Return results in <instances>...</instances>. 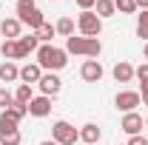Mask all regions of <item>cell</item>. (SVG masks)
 <instances>
[{"label":"cell","mask_w":148,"mask_h":145,"mask_svg":"<svg viewBox=\"0 0 148 145\" xmlns=\"http://www.w3.org/2000/svg\"><path fill=\"white\" fill-rule=\"evenodd\" d=\"M37 66L46 68V71H60V68L69 66V51L57 49L51 43H40V49H37Z\"/></svg>","instance_id":"6da1fadb"},{"label":"cell","mask_w":148,"mask_h":145,"mask_svg":"<svg viewBox=\"0 0 148 145\" xmlns=\"http://www.w3.org/2000/svg\"><path fill=\"white\" fill-rule=\"evenodd\" d=\"M51 140L57 145H74L80 140V131L71 125V122H66V120H57L54 125H51Z\"/></svg>","instance_id":"7a4b0ae2"},{"label":"cell","mask_w":148,"mask_h":145,"mask_svg":"<svg viewBox=\"0 0 148 145\" xmlns=\"http://www.w3.org/2000/svg\"><path fill=\"white\" fill-rule=\"evenodd\" d=\"M77 29H80V34L83 37H100V31H103V20L91 12H80L77 14Z\"/></svg>","instance_id":"3957f363"},{"label":"cell","mask_w":148,"mask_h":145,"mask_svg":"<svg viewBox=\"0 0 148 145\" xmlns=\"http://www.w3.org/2000/svg\"><path fill=\"white\" fill-rule=\"evenodd\" d=\"M143 103V97H140V91H117V97H114V105L120 111H125V114H131V111H137V105Z\"/></svg>","instance_id":"277c9868"},{"label":"cell","mask_w":148,"mask_h":145,"mask_svg":"<svg viewBox=\"0 0 148 145\" xmlns=\"http://www.w3.org/2000/svg\"><path fill=\"white\" fill-rule=\"evenodd\" d=\"M37 85H40V91H43L46 97H51V100H54L57 94H60V88H63V80H60L54 71H43V77H40V83H37Z\"/></svg>","instance_id":"5b68a950"},{"label":"cell","mask_w":148,"mask_h":145,"mask_svg":"<svg viewBox=\"0 0 148 145\" xmlns=\"http://www.w3.org/2000/svg\"><path fill=\"white\" fill-rule=\"evenodd\" d=\"M29 114H32V117H37V120L49 117V114H51V97H46V94L34 97V100L29 103Z\"/></svg>","instance_id":"8992f818"},{"label":"cell","mask_w":148,"mask_h":145,"mask_svg":"<svg viewBox=\"0 0 148 145\" xmlns=\"http://www.w3.org/2000/svg\"><path fill=\"white\" fill-rule=\"evenodd\" d=\"M80 77H83L86 83H100V80H103V66H100V60H86L83 68H80Z\"/></svg>","instance_id":"52a82bcc"},{"label":"cell","mask_w":148,"mask_h":145,"mask_svg":"<svg viewBox=\"0 0 148 145\" xmlns=\"http://www.w3.org/2000/svg\"><path fill=\"white\" fill-rule=\"evenodd\" d=\"M143 125H145V120L137 114V111H131V114H125L123 117V122H120V128L128 134V137H137L140 131H143Z\"/></svg>","instance_id":"ba28073f"},{"label":"cell","mask_w":148,"mask_h":145,"mask_svg":"<svg viewBox=\"0 0 148 145\" xmlns=\"http://www.w3.org/2000/svg\"><path fill=\"white\" fill-rule=\"evenodd\" d=\"M17 49H20V57H29V54H37V49H40V40L37 34H20L17 37Z\"/></svg>","instance_id":"9c48e42d"},{"label":"cell","mask_w":148,"mask_h":145,"mask_svg":"<svg viewBox=\"0 0 148 145\" xmlns=\"http://www.w3.org/2000/svg\"><path fill=\"white\" fill-rule=\"evenodd\" d=\"M0 34L6 37V40H17V37L23 34V23H20L17 17H6L0 23Z\"/></svg>","instance_id":"30bf717a"},{"label":"cell","mask_w":148,"mask_h":145,"mask_svg":"<svg viewBox=\"0 0 148 145\" xmlns=\"http://www.w3.org/2000/svg\"><path fill=\"white\" fill-rule=\"evenodd\" d=\"M40 77H43V68H40L37 63H26V66L20 68V80H23L26 85H34V83H40Z\"/></svg>","instance_id":"8fae6325"},{"label":"cell","mask_w":148,"mask_h":145,"mask_svg":"<svg viewBox=\"0 0 148 145\" xmlns=\"http://www.w3.org/2000/svg\"><path fill=\"white\" fill-rule=\"evenodd\" d=\"M100 137H103V128L94 125V122H86V125L80 128V140H83L86 145H97V142H100Z\"/></svg>","instance_id":"7c38bea8"},{"label":"cell","mask_w":148,"mask_h":145,"mask_svg":"<svg viewBox=\"0 0 148 145\" xmlns=\"http://www.w3.org/2000/svg\"><path fill=\"white\" fill-rule=\"evenodd\" d=\"M114 80H117V83H131V80H134V66H131V63H125V60H120V63H117V66H114Z\"/></svg>","instance_id":"4fadbf2b"},{"label":"cell","mask_w":148,"mask_h":145,"mask_svg":"<svg viewBox=\"0 0 148 145\" xmlns=\"http://www.w3.org/2000/svg\"><path fill=\"white\" fill-rule=\"evenodd\" d=\"M66 51H69V54H83V57H86V37H83V34L66 37Z\"/></svg>","instance_id":"5bb4252c"},{"label":"cell","mask_w":148,"mask_h":145,"mask_svg":"<svg viewBox=\"0 0 148 145\" xmlns=\"http://www.w3.org/2000/svg\"><path fill=\"white\" fill-rule=\"evenodd\" d=\"M17 125H20V120H17V117H14V114H12L9 108L0 114V134H9V131H20Z\"/></svg>","instance_id":"9a60e30c"},{"label":"cell","mask_w":148,"mask_h":145,"mask_svg":"<svg viewBox=\"0 0 148 145\" xmlns=\"http://www.w3.org/2000/svg\"><path fill=\"white\" fill-rule=\"evenodd\" d=\"M14 12H17V20H20V23H26V20L37 12V6H34V0H17Z\"/></svg>","instance_id":"2e32d148"},{"label":"cell","mask_w":148,"mask_h":145,"mask_svg":"<svg viewBox=\"0 0 148 145\" xmlns=\"http://www.w3.org/2000/svg\"><path fill=\"white\" fill-rule=\"evenodd\" d=\"M0 54L6 57V60H12V63L14 60H23L20 57V49H17V40H3L0 43Z\"/></svg>","instance_id":"e0dca14e"},{"label":"cell","mask_w":148,"mask_h":145,"mask_svg":"<svg viewBox=\"0 0 148 145\" xmlns=\"http://www.w3.org/2000/svg\"><path fill=\"white\" fill-rule=\"evenodd\" d=\"M0 80H3V83H14V80H20V68L12 63V60H6V63L0 66Z\"/></svg>","instance_id":"ac0fdd59"},{"label":"cell","mask_w":148,"mask_h":145,"mask_svg":"<svg viewBox=\"0 0 148 145\" xmlns=\"http://www.w3.org/2000/svg\"><path fill=\"white\" fill-rule=\"evenodd\" d=\"M114 12H117V9H114V0H97V3H94V14L100 20L114 17Z\"/></svg>","instance_id":"d6986e66"},{"label":"cell","mask_w":148,"mask_h":145,"mask_svg":"<svg viewBox=\"0 0 148 145\" xmlns=\"http://www.w3.org/2000/svg\"><path fill=\"white\" fill-rule=\"evenodd\" d=\"M34 100V91H32V85H26V83H20L17 91H14V103H23V105H29Z\"/></svg>","instance_id":"ffe728a7"},{"label":"cell","mask_w":148,"mask_h":145,"mask_svg":"<svg viewBox=\"0 0 148 145\" xmlns=\"http://www.w3.org/2000/svg\"><path fill=\"white\" fill-rule=\"evenodd\" d=\"M103 51V43H100V37H86V57L88 60H97Z\"/></svg>","instance_id":"44dd1931"},{"label":"cell","mask_w":148,"mask_h":145,"mask_svg":"<svg viewBox=\"0 0 148 145\" xmlns=\"http://www.w3.org/2000/svg\"><path fill=\"white\" fill-rule=\"evenodd\" d=\"M54 31L60 37H71L74 34V20L71 17H60V20H57V26H54Z\"/></svg>","instance_id":"7402d4cb"},{"label":"cell","mask_w":148,"mask_h":145,"mask_svg":"<svg viewBox=\"0 0 148 145\" xmlns=\"http://www.w3.org/2000/svg\"><path fill=\"white\" fill-rule=\"evenodd\" d=\"M34 34H37V40H40V43H51V37H54L57 31H54V26H51V23H43Z\"/></svg>","instance_id":"603a6c76"},{"label":"cell","mask_w":148,"mask_h":145,"mask_svg":"<svg viewBox=\"0 0 148 145\" xmlns=\"http://www.w3.org/2000/svg\"><path fill=\"white\" fill-rule=\"evenodd\" d=\"M114 9L123 12V14H134L137 12V3L134 0H114Z\"/></svg>","instance_id":"cb8c5ba5"},{"label":"cell","mask_w":148,"mask_h":145,"mask_svg":"<svg viewBox=\"0 0 148 145\" xmlns=\"http://www.w3.org/2000/svg\"><path fill=\"white\" fill-rule=\"evenodd\" d=\"M20 142H23L20 131H9V134H0V145H20Z\"/></svg>","instance_id":"d4e9b609"},{"label":"cell","mask_w":148,"mask_h":145,"mask_svg":"<svg viewBox=\"0 0 148 145\" xmlns=\"http://www.w3.org/2000/svg\"><path fill=\"white\" fill-rule=\"evenodd\" d=\"M12 103H14V94H12L9 88H0V111L12 108Z\"/></svg>","instance_id":"484cf974"},{"label":"cell","mask_w":148,"mask_h":145,"mask_svg":"<svg viewBox=\"0 0 148 145\" xmlns=\"http://www.w3.org/2000/svg\"><path fill=\"white\" fill-rule=\"evenodd\" d=\"M9 111H12L17 120H23V117L29 114V105H23V103H12V108H9Z\"/></svg>","instance_id":"4316f807"},{"label":"cell","mask_w":148,"mask_h":145,"mask_svg":"<svg viewBox=\"0 0 148 145\" xmlns=\"http://www.w3.org/2000/svg\"><path fill=\"white\" fill-rule=\"evenodd\" d=\"M134 77H137L140 83H148V63H143V66H137V68H134Z\"/></svg>","instance_id":"83f0119b"},{"label":"cell","mask_w":148,"mask_h":145,"mask_svg":"<svg viewBox=\"0 0 148 145\" xmlns=\"http://www.w3.org/2000/svg\"><path fill=\"white\" fill-rule=\"evenodd\" d=\"M74 3L80 6V12H91V9H94V3H97V0H74Z\"/></svg>","instance_id":"f1b7e54d"},{"label":"cell","mask_w":148,"mask_h":145,"mask_svg":"<svg viewBox=\"0 0 148 145\" xmlns=\"http://www.w3.org/2000/svg\"><path fill=\"white\" fill-rule=\"evenodd\" d=\"M128 145H148V140L143 134H137V137H128Z\"/></svg>","instance_id":"f546056e"},{"label":"cell","mask_w":148,"mask_h":145,"mask_svg":"<svg viewBox=\"0 0 148 145\" xmlns=\"http://www.w3.org/2000/svg\"><path fill=\"white\" fill-rule=\"evenodd\" d=\"M140 97H143V103H148V83H140Z\"/></svg>","instance_id":"4dcf8cb0"},{"label":"cell","mask_w":148,"mask_h":145,"mask_svg":"<svg viewBox=\"0 0 148 145\" xmlns=\"http://www.w3.org/2000/svg\"><path fill=\"white\" fill-rule=\"evenodd\" d=\"M137 37H140V40H145V43H148V29H143V26H137Z\"/></svg>","instance_id":"1f68e13d"},{"label":"cell","mask_w":148,"mask_h":145,"mask_svg":"<svg viewBox=\"0 0 148 145\" xmlns=\"http://www.w3.org/2000/svg\"><path fill=\"white\" fill-rule=\"evenodd\" d=\"M137 26H143V29H148V12H143V14H140V23H137Z\"/></svg>","instance_id":"d6a6232c"},{"label":"cell","mask_w":148,"mask_h":145,"mask_svg":"<svg viewBox=\"0 0 148 145\" xmlns=\"http://www.w3.org/2000/svg\"><path fill=\"white\" fill-rule=\"evenodd\" d=\"M137 3V9H143V12H148V0H134Z\"/></svg>","instance_id":"836d02e7"},{"label":"cell","mask_w":148,"mask_h":145,"mask_svg":"<svg viewBox=\"0 0 148 145\" xmlns=\"http://www.w3.org/2000/svg\"><path fill=\"white\" fill-rule=\"evenodd\" d=\"M40 145H57V142H54V140H43Z\"/></svg>","instance_id":"e575fe53"},{"label":"cell","mask_w":148,"mask_h":145,"mask_svg":"<svg viewBox=\"0 0 148 145\" xmlns=\"http://www.w3.org/2000/svg\"><path fill=\"white\" fill-rule=\"evenodd\" d=\"M143 57H145V60H148V43H145V49H143Z\"/></svg>","instance_id":"d590c367"},{"label":"cell","mask_w":148,"mask_h":145,"mask_svg":"<svg viewBox=\"0 0 148 145\" xmlns=\"http://www.w3.org/2000/svg\"><path fill=\"white\" fill-rule=\"evenodd\" d=\"M145 128H148V117H145Z\"/></svg>","instance_id":"8d00e7d4"},{"label":"cell","mask_w":148,"mask_h":145,"mask_svg":"<svg viewBox=\"0 0 148 145\" xmlns=\"http://www.w3.org/2000/svg\"><path fill=\"white\" fill-rule=\"evenodd\" d=\"M145 105H148V103H145Z\"/></svg>","instance_id":"74e56055"},{"label":"cell","mask_w":148,"mask_h":145,"mask_svg":"<svg viewBox=\"0 0 148 145\" xmlns=\"http://www.w3.org/2000/svg\"><path fill=\"white\" fill-rule=\"evenodd\" d=\"M97 145H100V142H97Z\"/></svg>","instance_id":"f35d334b"}]
</instances>
